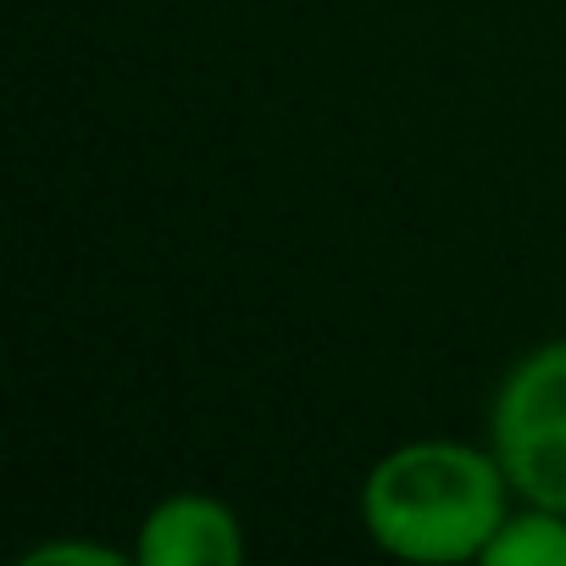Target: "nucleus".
I'll return each instance as SVG.
<instances>
[{"label": "nucleus", "instance_id": "obj_2", "mask_svg": "<svg viewBox=\"0 0 566 566\" xmlns=\"http://www.w3.org/2000/svg\"><path fill=\"white\" fill-rule=\"evenodd\" d=\"M489 450L516 500L566 511V339L533 345L489 400Z\"/></svg>", "mask_w": 566, "mask_h": 566}, {"label": "nucleus", "instance_id": "obj_5", "mask_svg": "<svg viewBox=\"0 0 566 566\" xmlns=\"http://www.w3.org/2000/svg\"><path fill=\"white\" fill-rule=\"evenodd\" d=\"M128 555L112 549V544H95V538H45L34 544L18 566H123Z\"/></svg>", "mask_w": 566, "mask_h": 566}, {"label": "nucleus", "instance_id": "obj_3", "mask_svg": "<svg viewBox=\"0 0 566 566\" xmlns=\"http://www.w3.org/2000/svg\"><path fill=\"white\" fill-rule=\"evenodd\" d=\"M134 560L139 566H244L239 511L217 494H167L145 511Z\"/></svg>", "mask_w": 566, "mask_h": 566}, {"label": "nucleus", "instance_id": "obj_4", "mask_svg": "<svg viewBox=\"0 0 566 566\" xmlns=\"http://www.w3.org/2000/svg\"><path fill=\"white\" fill-rule=\"evenodd\" d=\"M483 566H566V511L522 500V511H511L489 538Z\"/></svg>", "mask_w": 566, "mask_h": 566}, {"label": "nucleus", "instance_id": "obj_1", "mask_svg": "<svg viewBox=\"0 0 566 566\" xmlns=\"http://www.w3.org/2000/svg\"><path fill=\"white\" fill-rule=\"evenodd\" d=\"M511 478L489 444L467 439H406L373 461L361 483L367 538L417 566L483 560L489 538L511 516Z\"/></svg>", "mask_w": 566, "mask_h": 566}]
</instances>
